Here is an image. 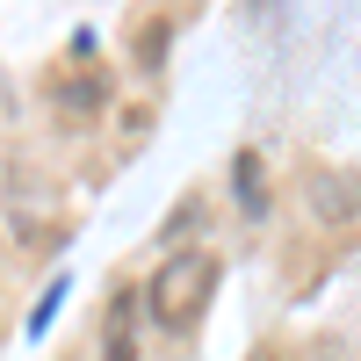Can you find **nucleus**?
<instances>
[{"mask_svg": "<svg viewBox=\"0 0 361 361\" xmlns=\"http://www.w3.org/2000/svg\"><path fill=\"white\" fill-rule=\"evenodd\" d=\"M209 289H217V260L180 246V253L159 260V275L145 282V311H152V325H166V333H188L202 318V304H209Z\"/></svg>", "mask_w": 361, "mask_h": 361, "instance_id": "f257e3e1", "label": "nucleus"}, {"mask_svg": "<svg viewBox=\"0 0 361 361\" xmlns=\"http://www.w3.org/2000/svg\"><path fill=\"white\" fill-rule=\"evenodd\" d=\"M58 304H66V282H51V289H44V304L29 311V340H44V325L58 318Z\"/></svg>", "mask_w": 361, "mask_h": 361, "instance_id": "20e7f679", "label": "nucleus"}, {"mask_svg": "<svg viewBox=\"0 0 361 361\" xmlns=\"http://www.w3.org/2000/svg\"><path fill=\"white\" fill-rule=\"evenodd\" d=\"M102 361H137V289H116V296H109V318H102Z\"/></svg>", "mask_w": 361, "mask_h": 361, "instance_id": "f03ea898", "label": "nucleus"}, {"mask_svg": "<svg viewBox=\"0 0 361 361\" xmlns=\"http://www.w3.org/2000/svg\"><path fill=\"white\" fill-rule=\"evenodd\" d=\"M311 202H318V195H311ZM354 202H361L354 188H325V209H333V217H347V209H354Z\"/></svg>", "mask_w": 361, "mask_h": 361, "instance_id": "39448f33", "label": "nucleus"}, {"mask_svg": "<svg viewBox=\"0 0 361 361\" xmlns=\"http://www.w3.org/2000/svg\"><path fill=\"white\" fill-rule=\"evenodd\" d=\"M231 188H238V209H246V217H260V209H267V180H260V159H253V152L231 159Z\"/></svg>", "mask_w": 361, "mask_h": 361, "instance_id": "7ed1b4c3", "label": "nucleus"}]
</instances>
